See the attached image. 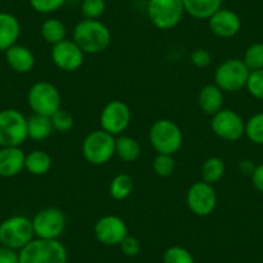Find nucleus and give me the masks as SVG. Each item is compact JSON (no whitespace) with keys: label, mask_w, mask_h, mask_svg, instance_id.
I'll list each match as a JSON object with an SVG mask.
<instances>
[{"label":"nucleus","mask_w":263,"mask_h":263,"mask_svg":"<svg viewBox=\"0 0 263 263\" xmlns=\"http://www.w3.org/2000/svg\"><path fill=\"white\" fill-rule=\"evenodd\" d=\"M72 40L85 54H100L111 44V31L100 20L78 22L72 32Z\"/></svg>","instance_id":"f257e3e1"},{"label":"nucleus","mask_w":263,"mask_h":263,"mask_svg":"<svg viewBox=\"0 0 263 263\" xmlns=\"http://www.w3.org/2000/svg\"><path fill=\"white\" fill-rule=\"evenodd\" d=\"M67 249L60 240L37 239L20 250V263H67Z\"/></svg>","instance_id":"f03ea898"},{"label":"nucleus","mask_w":263,"mask_h":263,"mask_svg":"<svg viewBox=\"0 0 263 263\" xmlns=\"http://www.w3.org/2000/svg\"><path fill=\"white\" fill-rule=\"evenodd\" d=\"M148 141L156 154L174 155L183 145V133L171 119H159L148 130Z\"/></svg>","instance_id":"7ed1b4c3"},{"label":"nucleus","mask_w":263,"mask_h":263,"mask_svg":"<svg viewBox=\"0 0 263 263\" xmlns=\"http://www.w3.org/2000/svg\"><path fill=\"white\" fill-rule=\"evenodd\" d=\"M35 239L32 221L26 216H12L0 223V244L21 250Z\"/></svg>","instance_id":"20e7f679"},{"label":"nucleus","mask_w":263,"mask_h":263,"mask_svg":"<svg viewBox=\"0 0 263 263\" xmlns=\"http://www.w3.org/2000/svg\"><path fill=\"white\" fill-rule=\"evenodd\" d=\"M27 138L26 116L16 108L0 111V147H21Z\"/></svg>","instance_id":"39448f33"},{"label":"nucleus","mask_w":263,"mask_h":263,"mask_svg":"<svg viewBox=\"0 0 263 263\" xmlns=\"http://www.w3.org/2000/svg\"><path fill=\"white\" fill-rule=\"evenodd\" d=\"M250 70L244 61L239 58H229L217 66L214 71V84L224 93L239 92L247 87Z\"/></svg>","instance_id":"423d86ee"},{"label":"nucleus","mask_w":263,"mask_h":263,"mask_svg":"<svg viewBox=\"0 0 263 263\" xmlns=\"http://www.w3.org/2000/svg\"><path fill=\"white\" fill-rule=\"evenodd\" d=\"M115 142L116 138L102 129L90 132L83 141V156L92 165L107 164L115 156Z\"/></svg>","instance_id":"0eeeda50"},{"label":"nucleus","mask_w":263,"mask_h":263,"mask_svg":"<svg viewBox=\"0 0 263 263\" xmlns=\"http://www.w3.org/2000/svg\"><path fill=\"white\" fill-rule=\"evenodd\" d=\"M182 0H148L147 17L159 30H172L178 26L184 16Z\"/></svg>","instance_id":"6e6552de"},{"label":"nucleus","mask_w":263,"mask_h":263,"mask_svg":"<svg viewBox=\"0 0 263 263\" xmlns=\"http://www.w3.org/2000/svg\"><path fill=\"white\" fill-rule=\"evenodd\" d=\"M27 103L32 114L52 116L57 112L62 103V97L54 84L49 82H37L31 85L27 93Z\"/></svg>","instance_id":"1a4fd4ad"},{"label":"nucleus","mask_w":263,"mask_h":263,"mask_svg":"<svg viewBox=\"0 0 263 263\" xmlns=\"http://www.w3.org/2000/svg\"><path fill=\"white\" fill-rule=\"evenodd\" d=\"M186 203L190 212L197 217L211 216L217 208L218 197L213 184L197 181L190 186L186 195Z\"/></svg>","instance_id":"9d476101"},{"label":"nucleus","mask_w":263,"mask_h":263,"mask_svg":"<svg viewBox=\"0 0 263 263\" xmlns=\"http://www.w3.org/2000/svg\"><path fill=\"white\" fill-rule=\"evenodd\" d=\"M211 129L221 140L236 142L245 135V121L236 111L222 108L212 116Z\"/></svg>","instance_id":"9b49d317"},{"label":"nucleus","mask_w":263,"mask_h":263,"mask_svg":"<svg viewBox=\"0 0 263 263\" xmlns=\"http://www.w3.org/2000/svg\"><path fill=\"white\" fill-rule=\"evenodd\" d=\"M32 227L37 239L58 240L66 229V216L58 208H44L34 216Z\"/></svg>","instance_id":"f8f14e48"},{"label":"nucleus","mask_w":263,"mask_h":263,"mask_svg":"<svg viewBox=\"0 0 263 263\" xmlns=\"http://www.w3.org/2000/svg\"><path fill=\"white\" fill-rule=\"evenodd\" d=\"M130 121L132 111L123 101H110L101 111V129L112 135L114 137L123 135V132H125L130 125Z\"/></svg>","instance_id":"ddd939ff"},{"label":"nucleus","mask_w":263,"mask_h":263,"mask_svg":"<svg viewBox=\"0 0 263 263\" xmlns=\"http://www.w3.org/2000/svg\"><path fill=\"white\" fill-rule=\"evenodd\" d=\"M50 58L57 69L66 72H74L84 65L85 53L80 49L74 40L65 39L52 45Z\"/></svg>","instance_id":"4468645a"},{"label":"nucleus","mask_w":263,"mask_h":263,"mask_svg":"<svg viewBox=\"0 0 263 263\" xmlns=\"http://www.w3.org/2000/svg\"><path fill=\"white\" fill-rule=\"evenodd\" d=\"M128 235V226L125 221L115 214H106L101 217L95 224L96 239L107 247L120 245V242Z\"/></svg>","instance_id":"2eb2a0df"},{"label":"nucleus","mask_w":263,"mask_h":263,"mask_svg":"<svg viewBox=\"0 0 263 263\" xmlns=\"http://www.w3.org/2000/svg\"><path fill=\"white\" fill-rule=\"evenodd\" d=\"M211 31L222 39H230L239 34L241 29V20L236 12L221 8L208 20Z\"/></svg>","instance_id":"dca6fc26"},{"label":"nucleus","mask_w":263,"mask_h":263,"mask_svg":"<svg viewBox=\"0 0 263 263\" xmlns=\"http://www.w3.org/2000/svg\"><path fill=\"white\" fill-rule=\"evenodd\" d=\"M26 154L21 147H0V177L12 178L25 169Z\"/></svg>","instance_id":"f3484780"},{"label":"nucleus","mask_w":263,"mask_h":263,"mask_svg":"<svg viewBox=\"0 0 263 263\" xmlns=\"http://www.w3.org/2000/svg\"><path fill=\"white\" fill-rule=\"evenodd\" d=\"M6 61L11 70L17 74H27L35 66V55L30 48L14 44L6 50Z\"/></svg>","instance_id":"a211bd4d"},{"label":"nucleus","mask_w":263,"mask_h":263,"mask_svg":"<svg viewBox=\"0 0 263 263\" xmlns=\"http://www.w3.org/2000/svg\"><path fill=\"white\" fill-rule=\"evenodd\" d=\"M21 35L18 18L8 12H0V50L9 49L17 44Z\"/></svg>","instance_id":"6ab92c4d"},{"label":"nucleus","mask_w":263,"mask_h":263,"mask_svg":"<svg viewBox=\"0 0 263 263\" xmlns=\"http://www.w3.org/2000/svg\"><path fill=\"white\" fill-rule=\"evenodd\" d=\"M224 92H222L216 84H206L199 92L197 103L205 115L213 116L223 108Z\"/></svg>","instance_id":"aec40b11"},{"label":"nucleus","mask_w":263,"mask_h":263,"mask_svg":"<svg viewBox=\"0 0 263 263\" xmlns=\"http://www.w3.org/2000/svg\"><path fill=\"white\" fill-rule=\"evenodd\" d=\"M184 12L196 20H209L222 8L223 0H182Z\"/></svg>","instance_id":"412c9836"},{"label":"nucleus","mask_w":263,"mask_h":263,"mask_svg":"<svg viewBox=\"0 0 263 263\" xmlns=\"http://www.w3.org/2000/svg\"><path fill=\"white\" fill-rule=\"evenodd\" d=\"M52 120L49 116L37 115L32 114L30 118H27V135L29 138L34 141H44L53 133Z\"/></svg>","instance_id":"4be33fe9"},{"label":"nucleus","mask_w":263,"mask_h":263,"mask_svg":"<svg viewBox=\"0 0 263 263\" xmlns=\"http://www.w3.org/2000/svg\"><path fill=\"white\" fill-rule=\"evenodd\" d=\"M115 155L124 163L136 161L141 155V145L130 136H119L115 142Z\"/></svg>","instance_id":"5701e85b"},{"label":"nucleus","mask_w":263,"mask_h":263,"mask_svg":"<svg viewBox=\"0 0 263 263\" xmlns=\"http://www.w3.org/2000/svg\"><path fill=\"white\" fill-rule=\"evenodd\" d=\"M52 168V158L44 150H34L26 155L25 169L32 176H44Z\"/></svg>","instance_id":"b1692460"},{"label":"nucleus","mask_w":263,"mask_h":263,"mask_svg":"<svg viewBox=\"0 0 263 263\" xmlns=\"http://www.w3.org/2000/svg\"><path fill=\"white\" fill-rule=\"evenodd\" d=\"M40 34L48 44H58L60 42L66 39V26L61 20L58 18H48L40 26Z\"/></svg>","instance_id":"393cba45"},{"label":"nucleus","mask_w":263,"mask_h":263,"mask_svg":"<svg viewBox=\"0 0 263 263\" xmlns=\"http://www.w3.org/2000/svg\"><path fill=\"white\" fill-rule=\"evenodd\" d=\"M224 172H226L224 161L218 156H211L201 165V181L214 184L223 178Z\"/></svg>","instance_id":"a878e982"},{"label":"nucleus","mask_w":263,"mask_h":263,"mask_svg":"<svg viewBox=\"0 0 263 263\" xmlns=\"http://www.w3.org/2000/svg\"><path fill=\"white\" fill-rule=\"evenodd\" d=\"M133 187H135L133 178L129 174L120 173L111 179L108 192H110V196L112 197L114 200L121 201L130 196Z\"/></svg>","instance_id":"bb28decb"},{"label":"nucleus","mask_w":263,"mask_h":263,"mask_svg":"<svg viewBox=\"0 0 263 263\" xmlns=\"http://www.w3.org/2000/svg\"><path fill=\"white\" fill-rule=\"evenodd\" d=\"M245 136L255 145L263 146V112L255 114L245 123Z\"/></svg>","instance_id":"cd10ccee"},{"label":"nucleus","mask_w":263,"mask_h":263,"mask_svg":"<svg viewBox=\"0 0 263 263\" xmlns=\"http://www.w3.org/2000/svg\"><path fill=\"white\" fill-rule=\"evenodd\" d=\"M242 61L250 71L263 69V43H254L249 45L245 50Z\"/></svg>","instance_id":"c85d7f7f"},{"label":"nucleus","mask_w":263,"mask_h":263,"mask_svg":"<svg viewBox=\"0 0 263 263\" xmlns=\"http://www.w3.org/2000/svg\"><path fill=\"white\" fill-rule=\"evenodd\" d=\"M153 169L156 176L171 177L176 169V161H174L173 155H165V154H156L155 159L153 161Z\"/></svg>","instance_id":"c756f323"},{"label":"nucleus","mask_w":263,"mask_h":263,"mask_svg":"<svg viewBox=\"0 0 263 263\" xmlns=\"http://www.w3.org/2000/svg\"><path fill=\"white\" fill-rule=\"evenodd\" d=\"M163 263H195V259L186 248L173 245L164 252Z\"/></svg>","instance_id":"7c9ffc66"},{"label":"nucleus","mask_w":263,"mask_h":263,"mask_svg":"<svg viewBox=\"0 0 263 263\" xmlns=\"http://www.w3.org/2000/svg\"><path fill=\"white\" fill-rule=\"evenodd\" d=\"M50 120H52V125L53 129L60 133H67L72 129L74 126V116L69 112L65 108H60L57 112L53 114L50 116Z\"/></svg>","instance_id":"2f4dec72"},{"label":"nucleus","mask_w":263,"mask_h":263,"mask_svg":"<svg viewBox=\"0 0 263 263\" xmlns=\"http://www.w3.org/2000/svg\"><path fill=\"white\" fill-rule=\"evenodd\" d=\"M82 14L87 20H98L106 11L105 0H83Z\"/></svg>","instance_id":"473e14b6"},{"label":"nucleus","mask_w":263,"mask_h":263,"mask_svg":"<svg viewBox=\"0 0 263 263\" xmlns=\"http://www.w3.org/2000/svg\"><path fill=\"white\" fill-rule=\"evenodd\" d=\"M245 88L250 93V96H253L257 100L263 101V69L250 71Z\"/></svg>","instance_id":"72a5a7b5"},{"label":"nucleus","mask_w":263,"mask_h":263,"mask_svg":"<svg viewBox=\"0 0 263 263\" xmlns=\"http://www.w3.org/2000/svg\"><path fill=\"white\" fill-rule=\"evenodd\" d=\"M66 0H30V6L35 12L42 14L53 13L65 6Z\"/></svg>","instance_id":"f704fd0d"},{"label":"nucleus","mask_w":263,"mask_h":263,"mask_svg":"<svg viewBox=\"0 0 263 263\" xmlns=\"http://www.w3.org/2000/svg\"><path fill=\"white\" fill-rule=\"evenodd\" d=\"M212 53L208 49L199 48L190 54V62L199 69H205L212 63Z\"/></svg>","instance_id":"c9c22d12"},{"label":"nucleus","mask_w":263,"mask_h":263,"mask_svg":"<svg viewBox=\"0 0 263 263\" xmlns=\"http://www.w3.org/2000/svg\"><path fill=\"white\" fill-rule=\"evenodd\" d=\"M120 250L125 257L133 258L136 255L140 254L141 252V242L137 237L132 236V235H128L123 241L120 242Z\"/></svg>","instance_id":"e433bc0d"},{"label":"nucleus","mask_w":263,"mask_h":263,"mask_svg":"<svg viewBox=\"0 0 263 263\" xmlns=\"http://www.w3.org/2000/svg\"><path fill=\"white\" fill-rule=\"evenodd\" d=\"M0 263H20V252L7 247H0Z\"/></svg>","instance_id":"4c0bfd02"},{"label":"nucleus","mask_w":263,"mask_h":263,"mask_svg":"<svg viewBox=\"0 0 263 263\" xmlns=\"http://www.w3.org/2000/svg\"><path fill=\"white\" fill-rule=\"evenodd\" d=\"M252 183L257 191L263 194V163L259 165H255L254 171L252 173Z\"/></svg>","instance_id":"58836bf2"},{"label":"nucleus","mask_w":263,"mask_h":263,"mask_svg":"<svg viewBox=\"0 0 263 263\" xmlns=\"http://www.w3.org/2000/svg\"><path fill=\"white\" fill-rule=\"evenodd\" d=\"M255 165L253 164L252 160H248V159H244L239 163V171L240 173L244 174V176H252L253 171H254Z\"/></svg>","instance_id":"ea45409f"},{"label":"nucleus","mask_w":263,"mask_h":263,"mask_svg":"<svg viewBox=\"0 0 263 263\" xmlns=\"http://www.w3.org/2000/svg\"><path fill=\"white\" fill-rule=\"evenodd\" d=\"M21 2H30V0H21Z\"/></svg>","instance_id":"a19ab883"},{"label":"nucleus","mask_w":263,"mask_h":263,"mask_svg":"<svg viewBox=\"0 0 263 263\" xmlns=\"http://www.w3.org/2000/svg\"><path fill=\"white\" fill-rule=\"evenodd\" d=\"M0 2H2V0H0Z\"/></svg>","instance_id":"79ce46f5"}]
</instances>
